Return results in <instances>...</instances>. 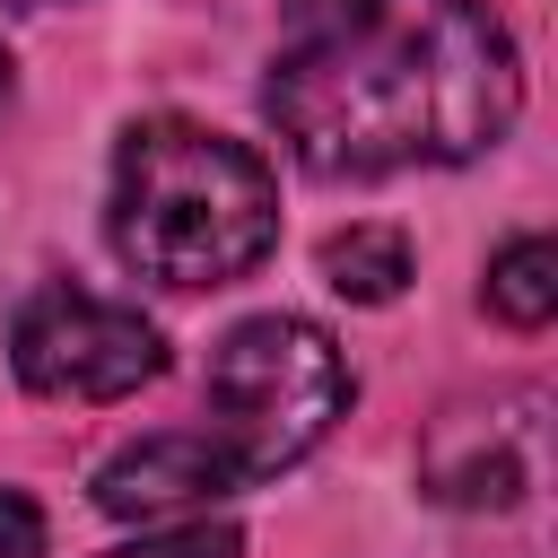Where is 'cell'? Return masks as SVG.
Here are the masks:
<instances>
[{"instance_id":"cell-5","label":"cell","mask_w":558,"mask_h":558,"mask_svg":"<svg viewBox=\"0 0 558 558\" xmlns=\"http://www.w3.org/2000/svg\"><path fill=\"white\" fill-rule=\"evenodd\" d=\"M235 480V462L201 436V427H166V436H140L122 445L105 471H96V506L113 523H166V514H192V506H218Z\"/></svg>"},{"instance_id":"cell-10","label":"cell","mask_w":558,"mask_h":558,"mask_svg":"<svg viewBox=\"0 0 558 558\" xmlns=\"http://www.w3.org/2000/svg\"><path fill=\"white\" fill-rule=\"evenodd\" d=\"M0 558H44V506L26 488H0Z\"/></svg>"},{"instance_id":"cell-9","label":"cell","mask_w":558,"mask_h":558,"mask_svg":"<svg viewBox=\"0 0 558 558\" xmlns=\"http://www.w3.org/2000/svg\"><path fill=\"white\" fill-rule=\"evenodd\" d=\"M105 558H244V532L235 523H166V532H140V541H122V549H105Z\"/></svg>"},{"instance_id":"cell-6","label":"cell","mask_w":558,"mask_h":558,"mask_svg":"<svg viewBox=\"0 0 558 558\" xmlns=\"http://www.w3.org/2000/svg\"><path fill=\"white\" fill-rule=\"evenodd\" d=\"M436 436L445 445H471V453H427V488L445 506H514L532 488V401H523V418H497L488 410V436L453 410Z\"/></svg>"},{"instance_id":"cell-2","label":"cell","mask_w":558,"mask_h":558,"mask_svg":"<svg viewBox=\"0 0 558 558\" xmlns=\"http://www.w3.org/2000/svg\"><path fill=\"white\" fill-rule=\"evenodd\" d=\"M105 235L131 279L201 296L235 288L279 244V174L253 140H227L183 113H148L113 148Z\"/></svg>"},{"instance_id":"cell-7","label":"cell","mask_w":558,"mask_h":558,"mask_svg":"<svg viewBox=\"0 0 558 558\" xmlns=\"http://www.w3.org/2000/svg\"><path fill=\"white\" fill-rule=\"evenodd\" d=\"M323 279L349 305H392L410 288V235L401 227H340V235H323Z\"/></svg>"},{"instance_id":"cell-1","label":"cell","mask_w":558,"mask_h":558,"mask_svg":"<svg viewBox=\"0 0 558 558\" xmlns=\"http://www.w3.org/2000/svg\"><path fill=\"white\" fill-rule=\"evenodd\" d=\"M523 105L514 35L488 0H288L262 113L323 183L471 166Z\"/></svg>"},{"instance_id":"cell-8","label":"cell","mask_w":558,"mask_h":558,"mask_svg":"<svg viewBox=\"0 0 558 558\" xmlns=\"http://www.w3.org/2000/svg\"><path fill=\"white\" fill-rule=\"evenodd\" d=\"M488 314L497 323H514V331H541L549 314H558V244L549 235H506L497 253H488Z\"/></svg>"},{"instance_id":"cell-4","label":"cell","mask_w":558,"mask_h":558,"mask_svg":"<svg viewBox=\"0 0 558 558\" xmlns=\"http://www.w3.org/2000/svg\"><path fill=\"white\" fill-rule=\"evenodd\" d=\"M9 366L35 401H122L166 375V331L78 279H44L9 323Z\"/></svg>"},{"instance_id":"cell-3","label":"cell","mask_w":558,"mask_h":558,"mask_svg":"<svg viewBox=\"0 0 558 558\" xmlns=\"http://www.w3.org/2000/svg\"><path fill=\"white\" fill-rule=\"evenodd\" d=\"M349 357L323 323L305 314H244L218 349H209V384H201V410H209V445L235 462V480H279L288 462H305L340 410H349Z\"/></svg>"},{"instance_id":"cell-11","label":"cell","mask_w":558,"mask_h":558,"mask_svg":"<svg viewBox=\"0 0 558 558\" xmlns=\"http://www.w3.org/2000/svg\"><path fill=\"white\" fill-rule=\"evenodd\" d=\"M0 105H9V52H0Z\"/></svg>"},{"instance_id":"cell-12","label":"cell","mask_w":558,"mask_h":558,"mask_svg":"<svg viewBox=\"0 0 558 558\" xmlns=\"http://www.w3.org/2000/svg\"><path fill=\"white\" fill-rule=\"evenodd\" d=\"M17 9H52V0H17Z\"/></svg>"}]
</instances>
